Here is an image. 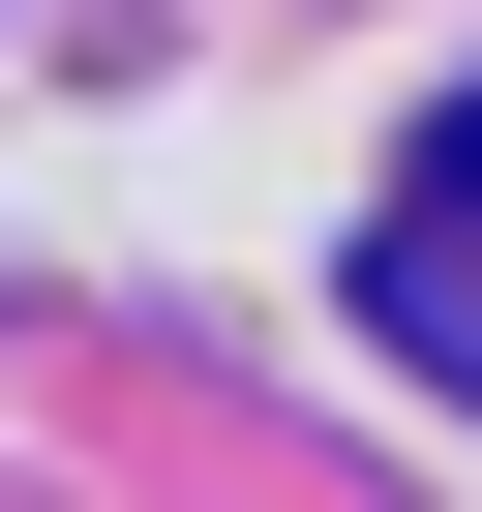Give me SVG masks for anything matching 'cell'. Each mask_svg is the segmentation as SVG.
<instances>
[{
    "mask_svg": "<svg viewBox=\"0 0 482 512\" xmlns=\"http://www.w3.org/2000/svg\"><path fill=\"white\" fill-rule=\"evenodd\" d=\"M362 332H392L422 392H482V91H452V121H422V181L362 211Z\"/></svg>",
    "mask_w": 482,
    "mask_h": 512,
    "instance_id": "obj_1",
    "label": "cell"
}]
</instances>
